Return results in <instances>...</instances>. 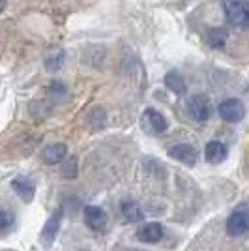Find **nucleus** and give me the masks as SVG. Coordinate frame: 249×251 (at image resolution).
I'll use <instances>...</instances> for the list:
<instances>
[{
	"label": "nucleus",
	"instance_id": "obj_9",
	"mask_svg": "<svg viewBox=\"0 0 249 251\" xmlns=\"http://www.w3.org/2000/svg\"><path fill=\"white\" fill-rule=\"evenodd\" d=\"M11 188L19 195V199H21L23 202H32L34 195H36V184L26 176L13 178V180H11Z\"/></svg>",
	"mask_w": 249,
	"mask_h": 251
},
{
	"label": "nucleus",
	"instance_id": "obj_2",
	"mask_svg": "<svg viewBox=\"0 0 249 251\" xmlns=\"http://www.w3.org/2000/svg\"><path fill=\"white\" fill-rule=\"evenodd\" d=\"M187 111L197 122H206L212 116V101L204 94H195L187 100Z\"/></svg>",
	"mask_w": 249,
	"mask_h": 251
},
{
	"label": "nucleus",
	"instance_id": "obj_19",
	"mask_svg": "<svg viewBox=\"0 0 249 251\" xmlns=\"http://www.w3.org/2000/svg\"><path fill=\"white\" fill-rule=\"evenodd\" d=\"M113 251H139V250H129V248H114Z\"/></svg>",
	"mask_w": 249,
	"mask_h": 251
},
{
	"label": "nucleus",
	"instance_id": "obj_3",
	"mask_svg": "<svg viewBox=\"0 0 249 251\" xmlns=\"http://www.w3.org/2000/svg\"><path fill=\"white\" fill-rule=\"evenodd\" d=\"M60 223H62V210H54L51 214V218L45 221L42 229V236H40V242H42L43 248H51L54 240H56V234L60 230Z\"/></svg>",
	"mask_w": 249,
	"mask_h": 251
},
{
	"label": "nucleus",
	"instance_id": "obj_12",
	"mask_svg": "<svg viewBox=\"0 0 249 251\" xmlns=\"http://www.w3.org/2000/svg\"><path fill=\"white\" fill-rule=\"evenodd\" d=\"M204 156H206V161L210 163H221L225 157H227V147L219 141H210L204 148Z\"/></svg>",
	"mask_w": 249,
	"mask_h": 251
},
{
	"label": "nucleus",
	"instance_id": "obj_10",
	"mask_svg": "<svg viewBox=\"0 0 249 251\" xmlns=\"http://www.w3.org/2000/svg\"><path fill=\"white\" fill-rule=\"evenodd\" d=\"M68 156V147L64 143H52L49 147L43 148L42 159L47 165H56V163H62Z\"/></svg>",
	"mask_w": 249,
	"mask_h": 251
},
{
	"label": "nucleus",
	"instance_id": "obj_5",
	"mask_svg": "<svg viewBox=\"0 0 249 251\" xmlns=\"http://www.w3.org/2000/svg\"><path fill=\"white\" fill-rule=\"evenodd\" d=\"M227 232L230 236H242L249 232V212L248 210H236L228 216Z\"/></svg>",
	"mask_w": 249,
	"mask_h": 251
},
{
	"label": "nucleus",
	"instance_id": "obj_8",
	"mask_svg": "<svg viewBox=\"0 0 249 251\" xmlns=\"http://www.w3.org/2000/svg\"><path fill=\"white\" fill-rule=\"evenodd\" d=\"M84 223L88 225V229L100 232V230H103L107 227V212L103 208H100V206L90 204V206L84 208Z\"/></svg>",
	"mask_w": 249,
	"mask_h": 251
},
{
	"label": "nucleus",
	"instance_id": "obj_15",
	"mask_svg": "<svg viewBox=\"0 0 249 251\" xmlns=\"http://www.w3.org/2000/svg\"><path fill=\"white\" fill-rule=\"evenodd\" d=\"M228 40V32L225 28H210L206 34V42L210 47L214 49H221L225 47V43Z\"/></svg>",
	"mask_w": 249,
	"mask_h": 251
},
{
	"label": "nucleus",
	"instance_id": "obj_16",
	"mask_svg": "<svg viewBox=\"0 0 249 251\" xmlns=\"http://www.w3.org/2000/svg\"><path fill=\"white\" fill-rule=\"evenodd\" d=\"M15 223V216L8 210H0V232H8Z\"/></svg>",
	"mask_w": 249,
	"mask_h": 251
},
{
	"label": "nucleus",
	"instance_id": "obj_11",
	"mask_svg": "<svg viewBox=\"0 0 249 251\" xmlns=\"http://www.w3.org/2000/svg\"><path fill=\"white\" fill-rule=\"evenodd\" d=\"M163 236V227L159 223H146L137 230V238L145 244H156Z\"/></svg>",
	"mask_w": 249,
	"mask_h": 251
},
{
	"label": "nucleus",
	"instance_id": "obj_7",
	"mask_svg": "<svg viewBox=\"0 0 249 251\" xmlns=\"http://www.w3.org/2000/svg\"><path fill=\"white\" fill-rule=\"evenodd\" d=\"M169 156L173 157V159H176V161H180V163L187 165V167H193L197 163L199 152L195 147L182 143V145H174V147L169 148Z\"/></svg>",
	"mask_w": 249,
	"mask_h": 251
},
{
	"label": "nucleus",
	"instance_id": "obj_17",
	"mask_svg": "<svg viewBox=\"0 0 249 251\" xmlns=\"http://www.w3.org/2000/svg\"><path fill=\"white\" fill-rule=\"evenodd\" d=\"M77 161H75V157H70L68 159V163L64 165V176H68V178H73V176H77Z\"/></svg>",
	"mask_w": 249,
	"mask_h": 251
},
{
	"label": "nucleus",
	"instance_id": "obj_20",
	"mask_svg": "<svg viewBox=\"0 0 249 251\" xmlns=\"http://www.w3.org/2000/svg\"><path fill=\"white\" fill-rule=\"evenodd\" d=\"M83 251H86V250H83Z\"/></svg>",
	"mask_w": 249,
	"mask_h": 251
},
{
	"label": "nucleus",
	"instance_id": "obj_4",
	"mask_svg": "<svg viewBox=\"0 0 249 251\" xmlns=\"http://www.w3.org/2000/svg\"><path fill=\"white\" fill-rule=\"evenodd\" d=\"M218 113L225 122L234 124V122H240L246 116V107H244V103L240 100L232 98V100H225L223 103H219Z\"/></svg>",
	"mask_w": 249,
	"mask_h": 251
},
{
	"label": "nucleus",
	"instance_id": "obj_1",
	"mask_svg": "<svg viewBox=\"0 0 249 251\" xmlns=\"http://www.w3.org/2000/svg\"><path fill=\"white\" fill-rule=\"evenodd\" d=\"M223 11L230 25H234L238 28H249L248 0H223Z\"/></svg>",
	"mask_w": 249,
	"mask_h": 251
},
{
	"label": "nucleus",
	"instance_id": "obj_14",
	"mask_svg": "<svg viewBox=\"0 0 249 251\" xmlns=\"http://www.w3.org/2000/svg\"><path fill=\"white\" fill-rule=\"evenodd\" d=\"M165 86L178 96L186 94V90H187L186 81H184V77L178 74V72H169V74L165 75Z\"/></svg>",
	"mask_w": 249,
	"mask_h": 251
},
{
	"label": "nucleus",
	"instance_id": "obj_13",
	"mask_svg": "<svg viewBox=\"0 0 249 251\" xmlns=\"http://www.w3.org/2000/svg\"><path fill=\"white\" fill-rule=\"evenodd\" d=\"M122 214H124V218L127 221H131V223H139V221L145 220V212L143 208L133 202V201H124L122 202Z\"/></svg>",
	"mask_w": 249,
	"mask_h": 251
},
{
	"label": "nucleus",
	"instance_id": "obj_6",
	"mask_svg": "<svg viewBox=\"0 0 249 251\" xmlns=\"http://www.w3.org/2000/svg\"><path fill=\"white\" fill-rule=\"evenodd\" d=\"M141 122H143V127H145L146 131H150V133H163L169 127L165 116L161 115L159 111H156V109H152V107L145 111Z\"/></svg>",
	"mask_w": 249,
	"mask_h": 251
},
{
	"label": "nucleus",
	"instance_id": "obj_18",
	"mask_svg": "<svg viewBox=\"0 0 249 251\" xmlns=\"http://www.w3.org/2000/svg\"><path fill=\"white\" fill-rule=\"evenodd\" d=\"M6 4H8L6 0H0V13H2V11L6 10Z\"/></svg>",
	"mask_w": 249,
	"mask_h": 251
}]
</instances>
